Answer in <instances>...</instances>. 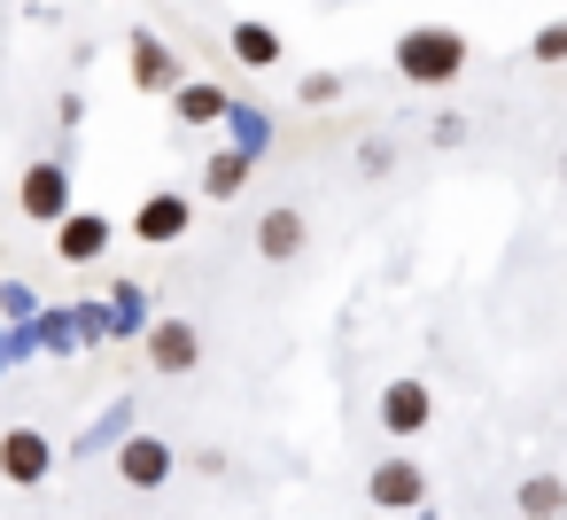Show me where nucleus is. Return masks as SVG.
I'll return each mask as SVG.
<instances>
[{
    "label": "nucleus",
    "instance_id": "1",
    "mask_svg": "<svg viewBox=\"0 0 567 520\" xmlns=\"http://www.w3.org/2000/svg\"><path fill=\"white\" fill-rule=\"evenodd\" d=\"M396 71H404L412 86H451V79L466 71V40H458V32H404V40H396Z\"/></svg>",
    "mask_w": 567,
    "mask_h": 520
},
{
    "label": "nucleus",
    "instance_id": "2",
    "mask_svg": "<svg viewBox=\"0 0 567 520\" xmlns=\"http://www.w3.org/2000/svg\"><path fill=\"white\" fill-rule=\"evenodd\" d=\"M17 195H24V218H40V226H63L71 218V171L63 164H32Z\"/></svg>",
    "mask_w": 567,
    "mask_h": 520
},
{
    "label": "nucleus",
    "instance_id": "3",
    "mask_svg": "<svg viewBox=\"0 0 567 520\" xmlns=\"http://www.w3.org/2000/svg\"><path fill=\"white\" fill-rule=\"evenodd\" d=\"M48 466H55V450H48V435H40V427L0 435V474H9V481H40Z\"/></svg>",
    "mask_w": 567,
    "mask_h": 520
},
{
    "label": "nucleus",
    "instance_id": "4",
    "mask_svg": "<svg viewBox=\"0 0 567 520\" xmlns=\"http://www.w3.org/2000/svg\"><path fill=\"white\" fill-rule=\"evenodd\" d=\"M365 497H373V505H396V512H404V505H420V497H427V474H420L412 458H389V466H373Z\"/></svg>",
    "mask_w": 567,
    "mask_h": 520
},
{
    "label": "nucleus",
    "instance_id": "5",
    "mask_svg": "<svg viewBox=\"0 0 567 520\" xmlns=\"http://www.w3.org/2000/svg\"><path fill=\"white\" fill-rule=\"evenodd\" d=\"M427 412H435L427 381H396V388L381 396V419H389V435H420V427H427Z\"/></svg>",
    "mask_w": 567,
    "mask_h": 520
},
{
    "label": "nucleus",
    "instance_id": "6",
    "mask_svg": "<svg viewBox=\"0 0 567 520\" xmlns=\"http://www.w3.org/2000/svg\"><path fill=\"white\" fill-rule=\"evenodd\" d=\"M117 474H125L133 489H156V481L172 474V443H156V435H133V443L117 450Z\"/></svg>",
    "mask_w": 567,
    "mask_h": 520
},
{
    "label": "nucleus",
    "instance_id": "7",
    "mask_svg": "<svg viewBox=\"0 0 567 520\" xmlns=\"http://www.w3.org/2000/svg\"><path fill=\"white\" fill-rule=\"evenodd\" d=\"M148 357H156V373H187V365L203 357V342H195L187 319H164V326L148 334Z\"/></svg>",
    "mask_w": 567,
    "mask_h": 520
},
{
    "label": "nucleus",
    "instance_id": "8",
    "mask_svg": "<svg viewBox=\"0 0 567 520\" xmlns=\"http://www.w3.org/2000/svg\"><path fill=\"white\" fill-rule=\"evenodd\" d=\"M303 241H311V226H303L296 210H272V218L257 226V249H265L272 264H288V257H303Z\"/></svg>",
    "mask_w": 567,
    "mask_h": 520
},
{
    "label": "nucleus",
    "instance_id": "9",
    "mask_svg": "<svg viewBox=\"0 0 567 520\" xmlns=\"http://www.w3.org/2000/svg\"><path fill=\"white\" fill-rule=\"evenodd\" d=\"M172 233H187V195H156L141 210V241H172Z\"/></svg>",
    "mask_w": 567,
    "mask_h": 520
},
{
    "label": "nucleus",
    "instance_id": "10",
    "mask_svg": "<svg viewBox=\"0 0 567 520\" xmlns=\"http://www.w3.org/2000/svg\"><path fill=\"white\" fill-rule=\"evenodd\" d=\"M102 241H110V226H102V218H63V257H79V264H86V257H102Z\"/></svg>",
    "mask_w": 567,
    "mask_h": 520
},
{
    "label": "nucleus",
    "instance_id": "11",
    "mask_svg": "<svg viewBox=\"0 0 567 520\" xmlns=\"http://www.w3.org/2000/svg\"><path fill=\"white\" fill-rule=\"evenodd\" d=\"M559 505H567V489H559L551 474H536V481H520V512H528V520H559Z\"/></svg>",
    "mask_w": 567,
    "mask_h": 520
},
{
    "label": "nucleus",
    "instance_id": "12",
    "mask_svg": "<svg viewBox=\"0 0 567 520\" xmlns=\"http://www.w3.org/2000/svg\"><path fill=\"white\" fill-rule=\"evenodd\" d=\"M241 179H249V148H241V156H218V164H210V195H234Z\"/></svg>",
    "mask_w": 567,
    "mask_h": 520
},
{
    "label": "nucleus",
    "instance_id": "13",
    "mask_svg": "<svg viewBox=\"0 0 567 520\" xmlns=\"http://www.w3.org/2000/svg\"><path fill=\"white\" fill-rule=\"evenodd\" d=\"M234 48H241L249 63H272V55H280V40H272V32H257V24H241V32H234Z\"/></svg>",
    "mask_w": 567,
    "mask_h": 520
},
{
    "label": "nucleus",
    "instance_id": "14",
    "mask_svg": "<svg viewBox=\"0 0 567 520\" xmlns=\"http://www.w3.org/2000/svg\"><path fill=\"white\" fill-rule=\"evenodd\" d=\"M133 55H141V86H164V79H172V63H164L156 40H133Z\"/></svg>",
    "mask_w": 567,
    "mask_h": 520
}]
</instances>
